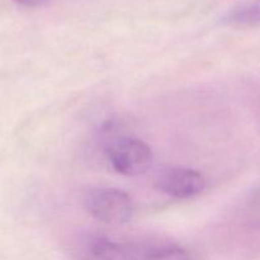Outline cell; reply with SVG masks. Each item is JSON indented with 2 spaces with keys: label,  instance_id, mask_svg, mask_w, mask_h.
<instances>
[{
  "label": "cell",
  "instance_id": "obj_8",
  "mask_svg": "<svg viewBox=\"0 0 260 260\" xmlns=\"http://www.w3.org/2000/svg\"><path fill=\"white\" fill-rule=\"evenodd\" d=\"M14 2L20 5H24V7H40V5L51 2V0H14Z\"/></svg>",
  "mask_w": 260,
  "mask_h": 260
},
{
  "label": "cell",
  "instance_id": "obj_7",
  "mask_svg": "<svg viewBox=\"0 0 260 260\" xmlns=\"http://www.w3.org/2000/svg\"><path fill=\"white\" fill-rule=\"evenodd\" d=\"M137 260H192L189 254L178 246H162L155 248L137 258Z\"/></svg>",
  "mask_w": 260,
  "mask_h": 260
},
{
  "label": "cell",
  "instance_id": "obj_6",
  "mask_svg": "<svg viewBox=\"0 0 260 260\" xmlns=\"http://www.w3.org/2000/svg\"><path fill=\"white\" fill-rule=\"evenodd\" d=\"M243 216L249 226L260 230V187L246 196L243 205Z\"/></svg>",
  "mask_w": 260,
  "mask_h": 260
},
{
  "label": "cell",
  "instance_id": "obj_1",
  "mask_svg": "<svg viewBox=\"0 0 260 260\" xmlns=\"http://www.w3.org/2000/svg\"><path fill=\"white\" fill-rule=\"evenodd\" d=\"M109 164L117 173L137 177L150 169L154 160L152 150L146 142L131 136H113L106 144Z\"/></svg>",
  "mask_w": 260,
  "mask_h": 260
},
{
  "label": "cell",
  "instance_id": "obj_5",
  "mask_svg": "<svg viewBox=\"0 0 260 260\" xmlns=\"http://www.w3.org/2000/svg\"><path fill=\"white\" fill-rule=\"evenodd\" d=\"M225 20L239 27L260 24V0H243L228 13Z\"/></svg>",
  "mask_w": 260,
  "mask_h": 260
},
{
  "label": "cell",
  "instance_id": "obj_2",
  "mask_svg": "<svg viewBox=\"0 0 260 260\" xmlns=\"http://www.w3.org/2000/svg\"><path fill=\"white\" fill-rule=\"evenodd\" d=\"M84 206L95 220L112 226L128 222L134 215L131 197L118 188L98 187L86 192Z\"/></svg>",
  "mask_w": 260,
  "mask_h": 260
},
{
  "label": "cell",
  "instance_id": "obj_4",
  "mask_svg": "<svg viewBox=\"0 0 260 260\" xmlns=\"http://www.w3.org/2000/svg\"><path fill=\"white\" fill-rule=\"evenodd\" d=\"M155 187L170 197L185 200L200 194L205 189L206 179L198 170L175 167L160 172L155 179Z\"/></svg>",
  "mask_w": 260,
  "mask_h": 260
},
{
  "label": "cell",
  "instance_id": "obj_3",
  "mask_svg": "<svg viewBox=\"0 0 260 260\" xmlns=\"http://www.w3.org/2000/svg\"><path fill=\"white\" fill-rule=\"evenodd\" d=\"M75 260H132L126 248L98 233H81L71 244Z\"/></svg>",
  "mask_w": 260,
  "mask_h": 260
}]
</instances>
